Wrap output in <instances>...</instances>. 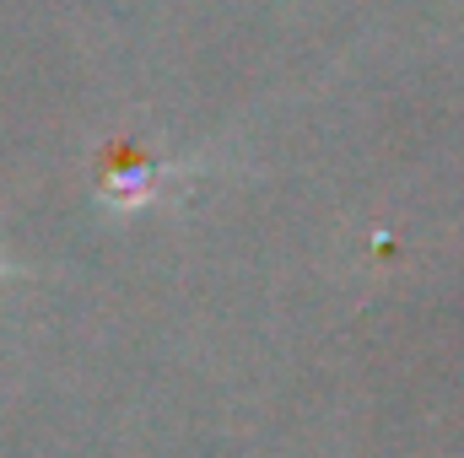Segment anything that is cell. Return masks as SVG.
<instances>
[{"label":"cell","mask_w":464,"mask_h":458,"mask_svg":"<svg viewBox=\"0 0 464 458\" xmlns=\"http://www.w3.org/2000/svg\"><path fill=\"white\" fill-rule=\"evenodd\" d=\"M162 178H168V162H157L135 140H109L103 157H98V189H103L109 205H124V211L151 200L162 189Z\"/></svg>","instance_id":"6da1fadb"}]
</instances>
